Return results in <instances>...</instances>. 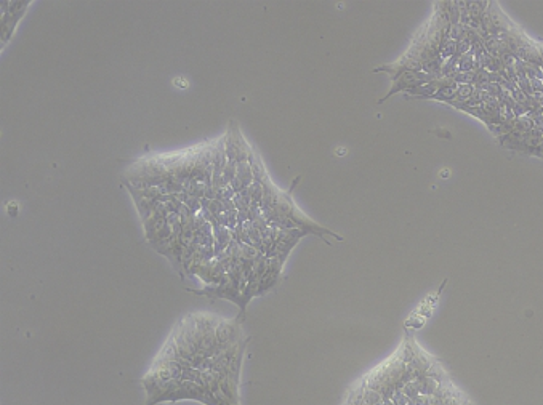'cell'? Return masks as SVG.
<instances>
[{"mask_svg": "<svg viewBox=\"0 0 543 405\" xmlns=\"http://www.w3.org/2000/svg\"><path fill=\"white\" fill-rule=\"evenodd\" d=\"M434 79H436V76L428 74V72H423V71H420V72H404L402 76H399L393 82L389 91L385 95V98H381L378 101V103L380 104L385 103L386 99H389L393 95H397V93H407L409 90H414L420 85L430 83L431 81H434Z\"/></svg>", "mask_w": 543, "mask_h": 405, "instance_id": "obj_1", "label": "cell"}, {"mask_svg": "<svg viewBox=\"0 0 543 405\" xmlns=\"http://www.w3.org/2000/svg\"><path fill=\"white\" fill-rule=\"evenodd\" d=\"M423 71V64L418 60L417 56H414L410 52H405L399 60L389 64H383L380 68H375L372 72H386L389 76L391 82H394L397 77L402 76L404 72H420Z\"/></svg>", "mask_w": 543, "mask_h": 405, "instance_id": "obj_2", "label": "cell"}, {"mask_svg": "<svg viewBox=\"0 0 543 405\" xmlns=\"http://www.w3.org/2000/svg\"><path fill=\"white\" fill-rule=\"evenodd\" d=\"M458 56H452L444 61L443 68H441V76L443 77H455L458 74Z\"/></svg>", "mask_w": 543, "mask_h": 405, "instance_id": "obj_3", "label": "cell"}, {"mask_svg": "<svg viewBox=\"0 0 543 405\" xmlns=\"http://www.w3.org/2000/svg\"><path fill=\"white\" fill-rule=\"evenodd\" d=\"M476 69H479V68H477L474 55L471 52H468L458 58V71L460 72H473Z\"/></svg>", "mask_w": 543, "mask_h": 405, "instance_id": "obj_4", "label": "cell"}, {"mask_svg": "<svg viewBox=\"0 0 543 405\" xmlns=\"http://www.w3.org/2000/svg\"><path fill=\"white\" fill-rule=\"evenodd\" d=\"M457 90H458V85L457 86H449V88H443L430 99L441 101V103L447 104V103H451V101H455V98H457Z\"/></svg>", "mask_w": 543, "mask_h": 405, "instance_id": "obj_5", "label": "cell"}, {"mask_svg": "<svg viewBox=\"0 0 543 405\" xmlns=\"http://www.w3.org/2000/svg\"><path fill=\"white\" fill-rule=\"evenodd\" d=\"M473 72H474V83H473L474 88H486V86L490 83V77H489L490 72L484 68H479Z\"/></svg>", "mask_w": 543, "mask_h": 405, "instance_id": "obj_6", "label": "cell"}, {"mask_svg": "<svg viewBox=\"0 0 543 405\" xmlns=\"http://www.w3.org/2000/svg\"><path fill=\"white\" fill-rule=\"evenodd\" d=\"M455 53H457V42L452 40V39L447 40L446 43H443V45L439 47V55L444 61L449 60V58L455 56Z\"/></svg>", "mask_w": 543, "mask_h": 405, "instance_id": "obj_7", "label": "cell"}, {"mask_svg": "<svg viewBox=\"0 0 543 405\" xmlns=\"http://www.w3.org/2000/svg\"><path fill=\"white\" fill-rule=\"evenodd\" d=\"M446 6H447V13H449V21H451V26L460 24L461 10L458 8L457 2H446Z\"/></svg>", "mask_w": 543, "mask_h": 405, "instance_id": "obj_8", "label": "cell"}, {"mask_svg": "<svg viewBox=\"0 0 543 405\" xmlns=\"http://www.w3.org/2000/svg\"><path fill=\"white\" fill-rule=\"evenodd\" d=\"M473 93H474L473 85H458L457 98H455V101H458V103H468L469 98L473 96Z\"/></svg>", "mask_w": 543, "mask_h": 405, "instance_id": "obj_9", "label": "cell"}, {"mask_svg": "<svg viewBox=\"0 0 543 405\" xmlns=\"http://www.w3.org/2000/svg\"><path fill=\"white\" fill-rule=\"evenodd\" d=\"M457 85H473L474 83V72H458L453 77Z\"/></svg>", "mask_w": 543, "mask_h": 405, "instance_id": "obj_10", "label": "cell"}, {"mask_svg": "<svg viewBox=\"0 0 543 405\" xmlns=\"http://www.w3.org/2000/svg\"><path fill=\"white\" fill-rule=\"evenodd\" d=\"M391 401L394 402V405H409L410 404V399L402 393V389H397V391L393 394V397H391Z\"/></svg>", "mask_w": 543, "mask_h": 405, "instance_id": "obj_11", "label": "cell"}, {"mask_svg": "<svg viewBox=\"0 0 543 405\" xmlns=\"http://www.w3.org/2000/svg\"><path fill=\"white\" fill-rule=\"evenodd\" d=\"M518 88L524 93V95L527 96H534V90H532V85H531V81L529 79H519L518 82Z\"/></svg>", "mask_w": 543, "mask_h": 405, "instance_id": "obj_12", "label": "cell"}, {"mask_svg": "<svg viewBox=\"0 0 543 405\" xmlns=\"http://www.w3.org/2000/svg\"><path fill=\"white\" fill-rule=\"evenodd\" d=\"M463 34H465V26H463V24H455V26H451V39H452V40L458 42V40L463 37Z\"/></svg>", "mask_w": 543, "mask_h": 405, "instance_id": "obj_13", "label": "cell"}, {"mask_svg": "<svg viewBox=\"0 0 543 405\" xmlns=\"http://www.w3.org/2000/svg\"><path fill=\"white\" fill-rule=\"evenodd\" d=\"M540 69H542V72H543V63H542V66H540Z\"/></svg>", "mask_w": 543, "mask_h": 405, "instance_id": "obj_14", "label": "cell"}]
</instances>
